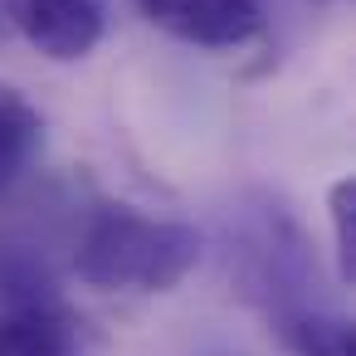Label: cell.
Listing matches in <instances>:
<instances>
[{
  "mask_svg": "<svg viewBox=\"0 0 356 356\" xmlns=\"http://www.w3.org/2000/svg\"><path fill=\"white\" fill-rule=\"evenodd\" d=\"M137 10L156 30L205 49H239L264 35L259 0H137Z\"/></svg>",
  "mask_w": 356,
  "mask_h": 356,
  "instance_id": "obj_3",
  "label": "cell"
},
{
  "mask_svg": "<svg viewBox=\"0 0 356 356\" xmlns=\"http://www.w3.org/2000/svg\"><path fill=\"white\" fill-rule=\"evenodd\" d=\"M268 332L283 341L288 356H356V327L337 312L317 307H273Z\"/></svg>",
  "mask_w": 356,
  "mask_h": 356,
  "instance_id": "obj_5",
  "label": "cell"
},
{
  "mask_svg": "<svg viewBox=\"0 0 356 356\" xmlns=\"http://www.w3.org/2000/svg\"><path fill=\"white\" fill-rule=\"evenodd\" d=\"M40 142H44V122L30 108V98L0 83V195H10V186L30 171Z\"/></svg>",
  "mask_w": 356,
  "mask_h": 356,
  "instance_id": "obj_6",
  "label": "cell"
},
{
  "mask_svg": "<svg viewBox=\"0 0 356 356\" xmlns=\"http://www.w3.org/2000/svg\"><path fill=\"white\" fill-rule=\"evenodd\" d=\"M332 210V234H337V268L346 283H356V181L341 176L327 195Z\"/></svg>",
  "mask_w": 356,
  "mask_h": 356,
  "instance_id": "obj_7",
  "label": "cell"
},
{
  "mask_svg": "<svg viewBox=\"0 0 356 356\" xmlns=\"http://www.w3.org/2000/svg\"><path fill=\"white\" fill-rule=\"evenodd\" d=\"M79 327L54 298H30L0 312V356H74Z\"/></svg>",
  "mask_w": 356,
  "mask_h": 356,
  "instance_id": "obj_4",
  "label": "cell"
},
{
  "mask_svg": "<svg viewBox=\"0 0 356 356\" xmlns=\"http://www.w3.org/2000/svg\"><path fill=\"white\" fill-rule=\"evenodd\" d=\"M200 264V234L176 220L103 205L79 234L74 268L98 293H171Z\"/></svg>",
  "mask_w": 356,
  "mask_h": 356,
  "instance_id": "obj_1",
  "label": "cell"
},
{
  "mask_svg": "<svg viewBox=\"0 0 356 356\" xmlns=\"http://www.w3.org/2000/svg\"><path fill=\"white\" fill-rule=\"evenodd\" d=\"M6 15L54 64L88 59L103 40V0H6Z\"/></svg>",
  "mask_w": 356,
  "mask_h": 356,
  "instance_id": "obj_2",
  "label": "cell"
}]
</instances>
